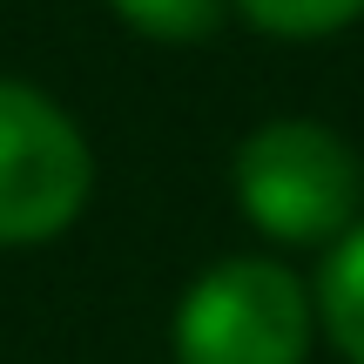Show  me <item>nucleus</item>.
I'll list each match as a JSON object with an SVG mask.
<instances>
[{"instance_id": "5", "label": "nucleus", "mask_w": 364, "mask_h": 364, "mask_svg": "<svg viewBox=\"0 0 364 364\" xmlns=\"http://www.w3.org/2000/svg\"><path fill=\"white\" fill-rule=\"evenodd\" d=\"M129 34L142 41H162V48H203V41L223 34L230 21V0H108Z\"/></svg>"}, {"instance_id": "2", "label": "nucleus", "mask_w": 364, "mask_h": 364, "mask_svg": "<svg viewBox=\"0 0 364 364\" xmlns=\"http://www.w3.org/2000/svg\"><path fill=\"white\" fill-rule=\"evenodd\" d=\"M317 297L277 257H223L169 317L176 364H311Z\"/></svg>"}, {"instance_id": "6", "label": "nucleus", "mask_w": 364, "mask_h": 364, "mask_svg": "<svg viewBox=\"0 0 364 364\" xmlns=\"http://www.w3.org/2000/svg\"><path fill=\"white\" fill-rule=\"evenodd\" d=\"M230 7L270 41H331L364 21V0H230Z\"/></svg>"}, {"instance_id": "4", "label": "nucleus", "mask_w": 364, "mask_h": 364, "mask_svg": "<svg viewBox=\"0 0 364 364\" xmlns=\"http://www.w3.org/2000/svg\"><path fill=\"white\" fill-rule=\"evenodd\" d=\"M311 297H317V331L331 338V351L344 364H364V223L324 250Z\"/></svg>"}, {"instance_id": "1", "label": "nucleus", "mask_w": 364, "mask_h": 364, "mask_svg": "<svg viewBox=\"0 0 364 364\" xmlns=\"http://www.w3.org/2000/svg\"><path fill=\"white\" fill-rule=\"evenodd\" d=\"M230 196L243 223L277 250H331L364 223V156L331 122L277 115L236 142Z\"/></svg>"}, {"instance_id": "3", "label": "nucleus", "mask_w": 364, "mask_h": 364, "mask_svg": "<svg viewBox=\"0 0 364 364\" xmlns=\"http://www.w3.org/2000/svg\"><path fill=\"white\" fill-rule=\"evenodd\" d=\"M95 196L81 122L34 81L0 75V250H34L75 230Z\"/></svg>"}]
</instances>
